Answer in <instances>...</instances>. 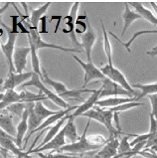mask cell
Masks as SVG:
<instances>
[{
	"instance_id": "6da1fadb",
	"label": "cell",
	"mask_w": 157,
	"mask_h": 158,
	"mask_svg": "<svg viewBox=\"0 0 157 158\" xmlns=\"http://www.w3.org/2000/svg\"><path fill=\"white\" fill-rule=\"evenodd\" d=\"M31 85H33V87L39 89L40 93H42L44 96H46L48 98V100H51L58 106L64 108V110L71 107L65 100H63V98H60L57 94H54L49 89H47L46 85H44V83L42 82V79L40 78L37 74H35L34 72H33L32 78H31L28 82H26L25 84L22 85V89H25L27 87H31Z\"/></svg>"
},
{
	"instance_id": "7a4b0ae2",
	"label": "cell",
	"mask_w": 157,
	"mask_h": 158,
	"mask_svg": "<svg viewBox=\"0 0 157 158\" xmlns=\"http://www.w3.org/2000/svg\"><path fill=\"white\" fill-rule=\"evenodd\" d=\"M24 23V25L27 26V29L29 30L30 34L28 35V40L29 41L32 42V44L35 46L36 50H39V49H42V48H50V49H56V50H60L63 52H70V53H75V52H78L80 53L79 50L75 48H65L63 46H59V45H55V44H50V43H47L42 40V38L40 37V34H39V31L38 29H35L33 28L31 24L27 23L26 21H22Z\"/></svg>"
},
{
	"instance_id": "3957f363",
	"label": "cell",
	"mask_w": 157,
	"mask_h": 158,
	"mask_svg": "<svg viewBox=\"0 0 157 158\" xmlns=\"http://www.w3.org/2000/svg\"><path fill=\"white\" fill-rule=\"evenodd\" d=\"M89 123H91V120H88L87 125H86V128H85L83 135L80 137V139L77 142H74V143H70V144H66L65 146H63L60 151L61 152H69V153H85V152H88V151H92V150H96L98 149L100 147L97 146H93L92 145L91 143L89 142L88 140V136H87V132H88V129H89Z\"/></svg>"
},
{
	"instance_id": "277c9868",
	"label": "cell",
	"mask_w": 157,
	"mask_h": 158,
	"mask_svg": "<svg viewBox=\"0 0 157 158\" xmlns=\"http://www.w3.org/2000/svg\"><path fill=\"white\" fill-rule=\"evenodd\" d=\"M100 70L101 71V73L105 75V78H109V80L113 81L114 83L119 85L120 87L125 89V91H127L130 94H132L133 96L134 94H136L135 91H134L133 88L129 85L128 81L126 80V78H125V76L118 69H116L114 65L107 64L104 67H101Z\"/></svg>"
},
{
	"instance_id": "5b68a950",
	"label": "cell",
	"mask_w": 157,
	"mask_h": 158,
	"mask_svg": "<svg viewBox=\"0 0 157 158\" xmlns=\"http://www.w3.org/2000/svg\"><path fill=\"white\" fill-rule=\"evenodd\" d=\"M0 25L4 27V29L6 30L7 35H8V40L5 44H1L0 45V48L5 56L6 60L8 62V66H9V73H15V68L14 64H13V55H14V51H15V43H16V39H17V34H14L11 32V28H9L8 26H6L2 22H0Z\"/></svg>"
},
{
	"instance_id": "8992f818",
	"label": "cell",
	"mask_w": 157,
	"mask_h": 158,
	"mask_svg": "<svg viewBox=\"0 0 157 158\" xmlns=\"http://www.w3.org/2000/svg\"><path fill=\"white\" fill-rule=\"evenodd\" d=\"M73 58L77 61L80 66L83 68V70L85 71V78H84V84H83V89H85L88 85L89 83H91V81L93 80H98L101 81L104 80L105 77V75L101 73V71L98 69L97 67L93 65V62H83L79 57L73 56Z\"/></svg>"
},
{
	"instance_id": "52a82bcc",
	"label": "cell",
	"mask_w": 157,
	"mask_h": 158,
	"mask_svg": "<svg viewBox=\"0 0 157 158\" xmlns=\"http://www.w3.org/2000/svg\"><path fill=\"white\" fill-rule=\"evenodd\" d=\"M101 83V98H105V97H116V96H127L128 98H132L133 94H130L129 92L125 91L123 88L120 87L119 85L114 83L113 81L109 80V78H105L104 80L100 81Z\"/></svg>"
},
{
	"instance_id": "ba28073f",
	"label": "cell",
	"mask_w": 157,
	"mask_h": 158,
	"mask_svg": "<svg viewBox=\"0 0 157 158\" xmlns=\"http://www.w3.org/2000/svg\"><path fill=\"white\" fill-rule=\"evenodd\" d=\"M77 107L78 106H72V107H69V108H66V110H59L58 111V114H56L55 115H52V116H50V117H48L47 119H45L43 123H42V124L39 126L38 128H36L34 131H32L31 133H29L28 135H27V137L25 138V143H24V146H23V151H24V149L26 148V145H27V143H28V140H29V138L32 136V135L34 134V133H36V132H38V131H42V130H45L46 128H48L49 126L50 125H54L56 123H58L60 119H62L63 117L64 116H66L67 114H69L70 112L73 110H77Z\"/></svg>"
},
{
	"instance_id": "9c48e42d",
	"label": "cell",
	"mask_w": 157,
	"mask_h": 158,
	"mask_svg": "<svg viewBox=\"0 0 157 158\" xmlns=\"http://www.w3.org/2000/svg\"><path fill=\"white\" fill-rule=\"evenodd\" d=\"M65 129L63 127L59 133H58L55 137H54L51 141H49L47 144H45L44 146L40 147V148H35L32 150H28L27 151V154H31V153H42L43 151L46 150H60L63 146L66 145V139H65Z\"/></svg>"
},
{
	"instance_id": "30bf717a",
	"label": "cell",
	"mask_w": 157,
	"mask_h": 158,
	"mask_svg": "<svg viewBox=\"0 0 157 158\" xmlns=\"http://www.w3.org/2000/svg\"><path fill=\"white\" fill-rule=\"evenodd\" d=\"M96 41H97V33L95 29L92 27L91 23L88 21V30L84 35H82V38H81V45H82L85 52H86V56L88 60L87 62H93L92 51Z\"/></svg>"
},
{
	"instance_id": "8fae6325",
	"label": "cell",
	"mask_w": 157,
	"mask_h": 158,
	"mask_svg": "<svg viewBox=\"0 0 157 158\" xmlns=\"http://www.w3.org/2000/svg\"><path fill=\"white\" fill-rule=\"evenodd\" d=\"M33 71L32 72H27V73L22 74H16V73H9L7 79L4 81L3 84V89L9 91V89H14L16 87L20 85H23L26 82H28V80L32 78Z\"/></svg>"
},
{
	"instance_id": "7c38bea8",
	"label": "cell",
	"mask_w": 157,
	"mask_h": 158,
	"mask_svg": "<svg viewBox=\"0 0 157 158\" xmlns=\"http://www.w3.org/2000/svg\"><path fill=\"white\" fill-rule=\"evenodd\" d=\"M30 47H18L15 48L13 55V64H14L16 74H22L27 64V57L30 54Z\"/></svg>"
},
{
	"instance_id": "4fadbf2b",
	"label": "cell",
	"mask_w": 157,
	"mask_h": 158,
	"mask_svg": "<svg viewBox=\"0 0 157 158\" xmlns=\"http://www.w3.org/2000/svg\"><path fill=\"white\" fill-rule=\"evenodd\" d=\"M101 94V88H100L98 89H95L93 93L91 94V97H89L88 100L85 101L81 106H79L77 107V110H75V111L72 114L73 117L76 118V117L83 115L84 114H86V112L89 111V110H92V108L96 106L97 102L100 100Z\"/></svg>"
},
{
	"instance_id": "5bb4252c",
	"label": "cell",
	"mask_w": 157,
	"mask_h": 158,
	"mask_svg": "<svg viewBox=\"0 0 157 158\" xmlns=\"http://www.w3.org/2000/svg\"><path fill=\"white\" fill-rule=\"evenodd\" d=\"M119 140L118 137H109L106 144L102 146L101 150L95 155L96 158H114L118 155Z\"/></svg>"
},
{
	"instance_id": "9a60e30c",
	"label": "cell",
	"mask_w": 157,
	"mask_h": 158,
	"mask_svg": "<svg viewBox=\"0 0 157 158\" xmlns=\"http://www.w3.org/2000/svg\"><path fill=\"white\" fill-rule=\"evenodd\" d=\"M136 102V98H118V97H111L102 98V100H98L96 103V106H100L101 108H110L118 106L122 103Z\"/></svg>"
},
{
	"instance_id": "2e32d148",
	"label": "cell",
	"mask_w": 157,
	"mask_h": 158,
	"mask_svg": "<svg viewBox=\"0 0 157 158\" xmlns=\"http://www.w3.org/2000/svg\"><path fill=\"white\" fill-rule=\"evenodd\" d=\"M27 130H28V110H27V106H26V110L24 111L23 115L21 117L20 123H18L17 127H16L17 132H16V137H15V143L20 149L23 148L22 147V141H23Z\"/></svg>"
},
{
	"instance_id": "e0dca14e",
	"label": "cell",
	"mask_w": 157,
	"mask_h": 158,
	"mask_svg": "<svg viewBox=\"0 0 157 158\" xmlns=\"http://www.w3.org/2000/svg\"><path fill=\"white\" fill-rule=\"evenodd\" d=\"M122 18H123V29H122V36H123L125 34L126 30L130 27V25L134 21L137 19H141V16L138 14V13H136L135 11H132L130 7H129L128 3L125 2L124 3V11L122 13Z\"/></svg>"
},
{
	"instance_id": "ac0fdd59",
	"label": "cell",
	"mask_w": 157,
	"mask_h": 158,
	"mask_svg": "<svg viewBox=\"0 0 157 158\" xmlns=\"http://www.w3.org/2000/svg\"><path fill=\"white\" fill-rule=\"evenodd\" d=\"M127 3L128 5L132 6L135 9V12L138 13L141 16V18L150 22L151 24L157 26V17L150 10H148V9L143 6V3L141 2H127Z\"/></svg>"
},
{
	"instance_id": "d6986e66",
	"label": "cell",
	"mask_w": 157,
	"mask_h": 158,
	"mask_svg": "<svg viewBox=\"0 0 157 158\" xmlns=\"http://www.w3.org/2000/svg\"><path fill=\"white\" fill-rule=\"evenodd\" d=\"M42 74H43V78H42V82L44 84H47L49 85H51V87L54 89V91H55V93L59 96L60 98L63 96L64 94H66L67 92L69 91L68 89H67L66 85L61 83V82H58V81H54L52 80L50 77L48 76L47 72L45 69H42Z\"/></svg>"
},
{
	"instance_id": "ffe728a7",
	"label": "cell",
	"mask_w": 157,
	"mask_h": 158,
	"mask_svg": "<svg viewBox=\"0 0 157 158\" xmlns=\"http://www.w3.org/2000/svg\"><path fill=\"white\" fill-rule=\"evenodd\" d=\"M69 116H70V114H67L66 116L63 117L62 119H60L59 121H58V123H56L54 124L53 126H51V127L48 129V133L46 134V136H45L43 142H42L41 144H40V145H39L37 148L42 147V146H44V145H45V144H47L49 141H51L52 139H53L54 137H55L58 133H59L60 130L63 128L62 126L64 125L66 121L69 119Z\"/></svg>"
},
{
	"instance_id": "44dd1931",
	"label": "cell",
	"mask_w": 157,
	"mask_h": 158,
	"mask_svg": "<svg viewBox=\"0 0 157 158\" xmlns=\"http://www.w3.org/2000/svg\"><path fill=\"white\" fill-rule=\"evenodd\" d=\"M64 129H65V137L70 139V141H72V143L77 142L80 139V136L77 131V127H76L75 124V117H73L72 114H70L69 119L67 120V123L64 125Z\"/></svg>"
},
{
	"instance_id": "7402d4cb",
	"label": "cell",
	"mask_w": 157,
	"mask_h": 158,
	"mask_svg": "<svg viewBox=\"0 0 157 158\" xmlns=\"http://www.w3.org/2000/svg\"><path fill=\"white\" fill-rule=\"evenodd\" d=\"M21 102V94L20 93L15 92L14 89H9L4 93V97L2 101L0 102V110L7 108L9 106L13 105L15 102Z\"/></svg>"
},
{
	"instance_id": "603a6c76",
	"label": "cell",
	"mask_w": 157,
	"mask_h": 158,
	"mask_svg": "<svg viewBox=\"0 0 157 158\" xmlns=\"http://www.w3.org/2000/svg\"><path fill=\"white\" fill-rule=\"evenodd\" d=\"M0 128L3 129L6 133L16 137V127L13 123L12 115L10 114H0Z\"/></svg>"
},
{
	"instance_id": "cb8c5ba5",
	"label": "cell",
	"mask_w": 157,
	"mask_h": 158,
	"mask_svg": "<svg viewBox=\"0 0 157 158\" xmlns=\"http://www.w3.org/2000/svg\"><path fill=\"white\" fill-rule=\"evenodd\" d=\"M51 5V2H47L45 3L43 6L39 7L38 9H35L31 13V17H30V24L31 26L35 29H38V23L41 20V18L45 16V13L47 12L49 6Z\"/></svg>"
},
{
	"instance_id": "d4e9b609",
	"label": "cell",
	"mask_w": 157,
	"mask_h": 158,
	"mask_svg": "<svg viewBox=\"0 0 157 158\" xmlns=\"http://www.w3.org/2000/svg\"><path fill=\"white\" fill-rule=\"evenodd\" d=\"M29 46H30V54H31V63H32V69L33 72L35 74H37L40 78H43V74H42V69H41V66H40V61H39V57H38V54H37V50H36L35 46L32 44V42L29 41Z\"/></svg>"
},
{
	"instance_id": "484cf974",
	"label": "cell",
	"mask_w": 157,
	"mask_h": 158,
	"mask_svg": "<svg viewBox=\"0 0 157 158\" xmlns=\"http://www.w3.org/2000/svg\"><path fill=\"white\" fill-rule=\"evenodd\" d=\"M101 22L102 35H104V50H105V56L107 59V64L114 65L113 64V47H111V43L109 39V36H107V32H106L104 22H102V20H101Z\"/></svg>"
},
{
	"instance_id": "4316f807",
	"label": "cell",
	"mask_w": 157,
	"mask_h": 158,
	"mask_svg": "<svg viewBox=\"0 0 157 158\" xmlns=\"http://www.w3.org/2000/svg\"><path fill=\"white\" fill-rule=\"evenodd\" d=\"M34 110H35V114H37V116L39 117L40 119L42 121H44L45 119H47L48 117H50L52 115H55L56 114H58V111H53L48 110V108L43 105L42 102H35V106H34Z\"/></svg>"
},
{
	"instance_id": "83f0119b",
	"label": "cell",
	"mask_w": 157,
	"mask_h": 158,
	"mask_svg": "<svg viewBox=\"0 0 157 158\" xmlns=\"http://www.w3.org/2000/svg\"><path fill=\"white\" fill-rule=\"evenodd\" d=\"M134 88L139 89L141 91V94L136 98V102H138L140 98H144V97H148V96H150V94H157V83L146 84V85L136 84V85H134Z\"/></svg>"
},
{
	"instance_id": "f1b7e54d",
	"label": "cell",
	"mask_w": 157,
	"mask_h": 158,
	"mask_svg": "<svg viewBox=\"0 0 157 158\" xmlns=\"http://www.w3.org/2000/svg\"><path fill=\"white\" fill-rule=\"evenodd\" d=\"M144 106V103L142 102H126V103H122L118 106H115V107H110V108H107L109 110L113 111L114 114V112H122L125 110H132L134 107H137V106Z\"/></svg>"
},
{
	"instance_id": "f546056e",
	"label": "cell",
	"mask_w": 157,
	"mask_h": 158,
	"mask_svg": "<svg viewBox=\"0 0 157 158\" xmlns=\"http://www.w3.org/2000/svg\"><path fill=\"white\" fill-rule=\"evenodd\" d=\"M26 106H27V103L19 102H15V103H13V105L9 106L7 107V110L17 116L22 117V115H23L24 111L26 110Z\"/></svg>"
},
{
	"instance_id": "4dcf8cb0",
	"label": "cell",
	"mask_w": 157,
	"mask_h": 158,
	"mask_svg": "<svg viewBox=\"0 0 157 158\" xmlns=\"http://www.w3.org/2000/svg\"><path fill=\"white\" fill-rule=\"evenodd\" d=\"M88 140L89 142L93 146H97V147H101L104 146L105 144H106L107 139H105L102 135L101 134H92L88 136Z\"/></svg>"
},
{
	"instance_id": "1f68e13d",
	"label": "cell",
	"mask_w": 157,
	"mask_h": 158,
	"mask_svg": "<svg viewBox=\"0 0 157 158\" xmlns=\"http://www.w3.org/2000/svg\"><path fill=\"white\" fill-rule=\"evenodd\" d=\"M87 30H88V23H86V22H84V21H79V20H77L75 22L76 34L84 35L87 32Z\"/></svg>"
},
{
	"instance_id": "d6a6232c",
	"label": "cell",
	"mask_w": 157,
	"mask_h": 158,
	"mask_svg": "<svg viewBox=\"0 0 157 158\" xmlns=\"http://www.w3.org/2000/svg\"><path fill=\"white\" fill-rule=\"evenodd\" d=\"M148 98L150 101L151 107H152L151 114L154 115V117H157V94H150V96H148Z\"/></svg>"
},
{
	"instance_id": "836d02e7",
	"label": "cell",
	"mask_w": 157,
	"mask_h": 158,
	"mask_svg": "<svg viewBox=\"0 0 157 158\" xmlns=\"http://www.w3.org/2000/svg\"><path fill=\"white\" fill-rule=\"evenodd\" d=\"M10 19L12 20V27L11 32L14 34H19V30H18V22H19V15H11Z\"/></svg>"
},
{
	"instance_id": "e575fe53",
	"label": "cell",
	"mask_w": 157,
	"mask_h": 158,
	"mask_svg": "<svg viewBox=\"0 0 157 158\" xmlns=\"http://www.w3.org/2000/svg\"><path fill=\"white\" fill-rule=\"evenodd\" d=\"M149 117H150V128H149V132L151 135L157 132V117H154V115L151 114H149Z\"/></svg>"
},
{
	"instance_id": "d590c367",
	"label": "cell",
	"mask_w": 157,
	"mask_h": 158,
	"mask_svg": "<svg viewBox=\"0 0 157 158\" xmlns=\"http://www.w3.org/2000/svg\"><path fill=\"white\" fill-rule=\"evenodd\" d=\"M39 157L41 158H72L70 155L67 154H63V153H50V154H43V153H37Z\"/></svg>"
},
{
	"instance_id": "8d00e7d4",
	"label": "cell",
	"mask_w": 157,
	"mask_h": 158,
	"mask_svg": "<svg viewBox=\"0 0 157 158\" xmlns=\"http://www.w3.org/2000/svg\"><path fill=\"white\" fill-rule=\"evenodd\" d=\"M79 6H80V2H75L72 6L69 15L73 18L75 21H77V17H78V11H79Z\"/></svg>"
},
{
	"instance_id": "74e56055",
	"label": "cell",
	"mask_w": 157,
	"mask_h": 158,
	"mask_svg": "<svg viewBox=\"0 0 157 158\" xmlns=\"http://www.w3.org/2000/svg\"><path fill=\"white\" fill-rule=\"evenodd\" d=\"M40 22H41V30L39 31V34H47V16H43Z\"/></svg>"
},
{
	"instance_id": "f35d334b",
	"label": "cell",
	"mask_w": 157,
	"mask_h": 158,
	"mask_svg": "<svg viewBox=\"0 0 157 158\" xmlns=\"http://www.w3.org/2000/svg\"><path fill=\"white\" fill-rule=\"evenodd\" d=\"M50 20L53 21V20H56V27H55V30H54V33H57L58 30H59V26H60V23L63 20V16L62 15H52L50 17Z\"/></svg>"
},
{
	"instance_id": "ab89813d",
	"label": "cell",
	"mask_w": 157,
	"mask_h": 158,
	"mask_svg": "<svg viewBox=\"0 0 157 158\" xmlns=\"http://www.w3.org/2000/svg\"><path fill=\"white\" fill-rule=\"evenodd\" d=\"M18 30H19V33L27 34V35H29V34H30L29 30L27 29V27L24 25V23H23V22H22L21 20H19V22H18Z\"/></svg>"
},
{
	"instance_id": "60d3db41",
	"label": "cell",
	"mask_w": 157,
	"mask_h": 158,
	"mask_svg": "<svg viewBox=\"0 0 157 158\" xmlns=\"http://www.w3.org/2000/svg\"><path fill=\"white\" fill-rule=\"evenodd\" d=\"M86 19H88V16H87L86 12H85L84 15H78V17H77V20H79V21H84V20H86Z\"/></svg>"
},
{
	"instance_id": "b9f144b4",
	"label": "cell",
	"mask_w": 157,
	"mask_h": 158,
	"mask_svg": "<svg viewBox=\"0 0 157 158\" xmlns=\"http://www.w3.org/2000/svg\"><path fill=\"white\" fill-rule=\"evenodd\" d=\"M21 5L23 6V8L25 9V16L29 17V14H28V7H27V3H25V2H21Z\"/></svg>"
},
{
	"instance_id": "7bdbcfd3",
	"label": "cell",
	"mask_w": 157,
	"mask_h": 158,
	"mask_svg": "<svg viewBox=\"0 0 157 158\" xmlns=\"http://www.w3.org/2000/svg\"><path fill=\"white\" fill-rule=\"evenodd\" d=\"M149 4L152 6V8H153L154 12L156 13V15H157V3H156V2H149Z\"/></svg>"
},
{
	"instance_id": "ee69618b",
	"label": "cell",
	"mask_w": 157,
	"mask_h": 158,
	"mask_svg": "<svg viewBox=\"0 0 157 158\" xmlns=\"http://www.w3.org/2000/svg\"><path fill=\"white\" fill-rule=\"evenodd\" d=\"M147 54L150 56H157V50H151V51H148Z\"/></svg>"
},
{
	"instance_id": "f6af8a7d",
	"label": "cell",
	"mask_w": 157,
	"mask_h": 158,
	"mask_svg": "<svg viewBox=\"0 0 157 158\" xmlns=\"http://www.w3.org/2000/svg\"><path fill=\"white\" fill-rule=\"evenodd\" d=\"M2 33H3V30H2L1 28H0V37H1V35H2ZM0 45H1V44H0Z\"/></svg>"
},
{
	"instance_id": "bcb514c9",
	"label": "cell",
	"mask_w": 157,
	"mask_h": 158,
	"mask_svg": "<svg viewBox=\"0 0 157 158\" xmlns=\"http://www.w3.org/2000/svg\"><path fill=\"white\" fill-rule=\"evenodd\" d=\"M122 158H132V157H130V156H123Z\"/></svg>"
},
{
	"instance_id": "7dc6e473",
	"label": "cell",
	"mask_w": 157,
	"mask_h": 158,
	"mask_svg": "<svg viewBox=\"0 0 157 158\" xmlns=\"http://www.w3.org/2000/svg\"><path fill=\"white\" fill-rule=\"evenodd\" d=\"M14 158H24L23 156H16V157H14Z\"/></svg>"
},
{
	"instance_id": "c3c4849f",
	"label": "cell",
	"mask_w": 157,
	"mask_h": 158,
	"mask_svg": "<svg viewBox=\"0 0 157 158\" xmlns=\"http://www.w3.org/2000/svg\"><path fill=\"white\" fill-rule=\"evenodd\" d=\"M152 50H157V46H156L155 48H153V49H152Z\"/></svg>"
},
{
	"instance_id": "681fc988",
	"label": "cell",
	"mask_w": 157,
	"mask_h": 158,
	"mask_svg": "<svg viewBox=\"0 0 157 158\" xmlns=\"http://www.w3.org/2000/svg\"><path fill=\"white\" fill-rule=\"evenodd\" d=\"M24 158H26V157H24Z\"/></svg>"
}]
</instances>
